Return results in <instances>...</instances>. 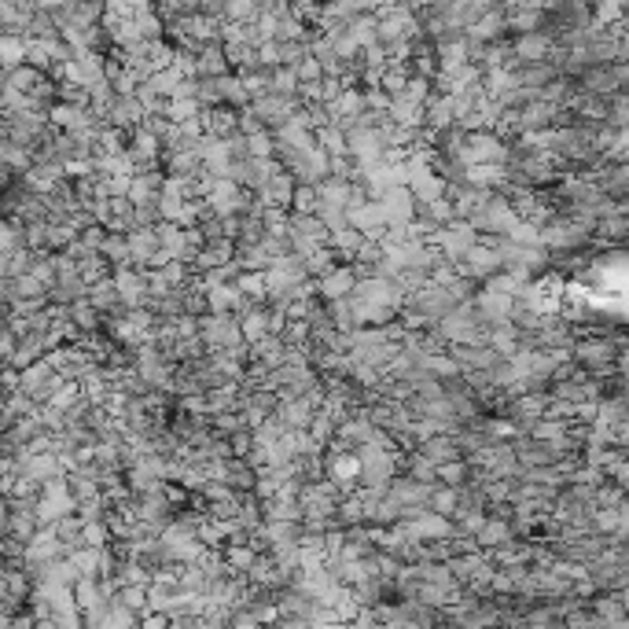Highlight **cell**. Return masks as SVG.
Instances as JSON below:
<instances>
[{
  "instance_id": "6da1fadb",
  "label": "cell",
  "mask_w": 629,
  "mask_h": 629,
  "mask_svg": "<svg viewBox=\"0 0 629 629\" xmlns=\"http://www.w3.org/2000/svg\"><path fill=\"white\" fill-rule=\"evenodd\" d=\"M423 129H435V133H442V129H449V126H456V96L453 93H430L427 96V103H423Z\"/></svg>"
},
{
  "instance_id": "7a4b0ae2",
  "label": "cell",
  "mask_w": 629,
  "mask_h": 629,
  "mask_svg": "<svg viewBox=\"0 0 629 629\" xmlns=\"http://www.w3.org/2000/svg\"><path fill=\"white\" fill-rule=\"evenodd\" d=\"M358 269H346V265H339V269H328L324 277H317V295L324 298V302H335V298H350L353 291H358Z\"/></svg>"
},
{
  "instance_id": "3957f363",
  "label": "cell",
  "mask_w": 629,
  "mask_h": 629,
  "mask_svg": "<svg viewBox=\"0 0 629 629\" xmlns=\"http://www.w3.org/2000/svg\"><path fill=\"white\" fill-rule=\"evenodd\" d=\"M195 70L199 77H221V74H232V63H228V52L221 41H210L195 52Z\"/></svg>"
},
{
  "instance_id": "277c9868",
  "label": "cell",
  "mask_w": 629,
  "mask_h": 629,
  "mask_svg": "<svg viewBox=\"0 0 629 629\" xmlns=\"http://www.w3.org/2000/svg\"><path fill=\"white\" fill-rule=\"evenodd\" d=\"M100 258L107 261V265H114V269H122V265H129L133 261V251H129V235L126 232H107V240H103V247H100Z\"/></svg>"
},
{
  "instance_id": "5b68a950",
  "label": "cell",
  "mask_w": 629,
  "mask_h": 629,
  "mask_svg": "<svg viewBox=\"0 0 629 629\" xmlns=\"http://www.w3.org/2000/svg\"><path fill=\"white\" fill-rule=\"evenodd\" d=\"M254 560H258V553H254V548H247L244 541H232L228 553H225V567H228L232 578H235V574H247V571L254 567Z\"/></svg>"
},
{
  "instance_id": "8992f818",
  "label": "cell",
  "mask_w": 629,
  "mask_h": 629,
  "mask_svg": "<svg viewBox=\"0 0 629 629\" xmlns=\"http://www.w3.org/2000/svg\"><path fill=\"white\" fill-rule=\"evenodd\" d=\"M332 479L342 483V490L350 493V483L361 479V453L358 456H353V453H339L335 464H332Z\"/></svg>"
},
{
  "instance_id": "52a82bcc",
  "label": "cell",
  "mask_w": 629,
  "mask_h": 629,
  "mask_svg": "<svg viewBox=\"0 0 629 629\" xmlns=\"http://www.w3.org/2000/svg\"><path fill=\"white\" fill-rule=\"evenodd\" d=\"M240 291L251 298V302H265L269 298V284H265V269H244L240 277H235Z\"/></svg>"
},
{
  "instance_id": "ba28073f",
  "label": "cell",
  "mask_w": 629,
  "mask_h": 629,
  "mask_svg": "<svg viewBox=\"0 0 629 629\" xmlns=\"http://www.w3.org/2000/svg\"><path fill=\"white\" fill-rule=\"evenodd\" d=\"M439 483H446V486H467L471 483V460L467 456H456V460H446V464H439Z\"/></svg>"
},
{
  "instance_id": "9c48e42d",
  "label": "cell",
  "mask_w": 629,
  "mask_h": 629,
  "mask_svg": "<svg viewBox=\"0 0 629 629\" xmlns=\"http://www.w3.org/2000/svg\"><path fill=\"white\" fill-rule=\"evenodd\" d=\"M430 508H435V512H442V516H453L456 519V512H460V490L456 486H435L430 490Z\"/></svg>"
},
{
  "instance_id": "30bf717a",
  "label": "cell",
  "mask_w": 629,
  "mask_h": 629,
  "mask_svg": "<svg viewBox=\"0 0 629 629\" xmlns=\"http://www.w3.org/2000/svg\"><path fill=\"white\" fill-rule=\"evenodd\" d=\"M240 324H244V339L247 342L265 339L269 335V309H247L244 317H240Z\"/></svg>"
},
{
  "instance_id": "8fae6325",
  "label": "cell",
  "mask_w": 629,
  "mask_h": 629,
  "mask_svg": "<svg viewBox=\"0 0 629 629\" xmlns=\"http://www.w3.org/2000/svg\"><path fill=\"white\" fill-rule=\"evenodd\" d=\"M479 545L483 548H508L512 545V530H508L501 519H486V527L479 530Z\"/></svg>"
},
{
  "instance_id": "7c38bea8",
  "label": "cell",
  "mask_w": 629,
  "mask_h": 629,
  "mask_svg": "<svg viewBox=\"0 0 629 629\" xmlns=\"http://www.w3.org/2000/svg\"><path fill=\"white\" fill-rule=\"evenodd\" d=\"M309 430H313V439H317V442H328V439L335 435V412L324 405V412H317V416H313Z\"/></svg>"
},
{
  "instance_id": "4fadbf2b",
  "label": "cell",
  "mask_w": 629,
  "mask_h": 629,
  "mask_svg": "<svg viewBox=\"0 0 629 629\" xmlns=\"http://www.w3.org/2000/svg\"><path fill=\"white\" fill-rule=\"evenodd\" d=\"M70 321H74L77 328H96V306H93V298L74 302V306H70Z\"/></svg>"
},
{
  "instance_id": "5bb4252c",
  "label": "cell",
  "mask_w": 629,
  "mask_h": 629,
  "mask_svg": "<svg viewBox=\"0 0 629 629\" xmlns=\"http://www.w3.org/2000/svg\"><path fill=\"white\" fill-rule=\"evenodd\" d=\"M247 144H251V155H254V159H272V147H277V140H272L265 129L251 133V137H247Z\"/></svg>"
},
{
  "instance_id": "9a60e30c",
  "label": "cell",
  "mask_w": 629,
  "mask_h": 629,
  "mask_svg": "<svg viewBox=\"0 0 629 629\" xmlns=\"http://www.w3.org/2000/svg\"><path fill=\"white\" fill-rule=\"evenodd\" d=\"M298 77H302V82H321V77H324V63L317 59V56H306L298 66Z\"/></svg>"
},
{
  "instance_id": "2e32d148",
  "label": "cell",
  "mask_w": 629,
  "mask_h": 629,
  "mask_svg": "<svg viewBox=\"0 0 629 629\" xmlns=\"http://www.w3.org/2000/svg\"><path fill=\"white\" fill-rule=\"evenodd\" d=\"M37 4L49 8V12H59V8H66V4H70V0H37Z\"/></svg>"
}]
</instances>
